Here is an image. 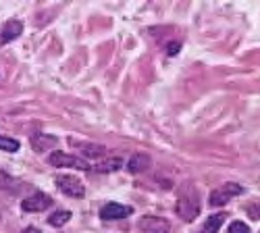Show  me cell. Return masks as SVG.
I'll use <instances>...</instances> for the list:
<instances>
[{
    "label": "cell",
    "instance_id": "cell-1",
    "mask_svg": "<svg viewBox=\"0 0 260 233\" xmlns=\"http://www.w3.org/2000/svg\"><path fill=\"white\" fill-rule=\"evenodd\" d=\"M175 210H177V215H179L185 223L193 221V219L198 217V213H200V202H198V196H196V194H193V196L183 194V196L177 200Z\"/></svg>",
    "mask_w": 260,
    "mask_h": 233
},
{
    "label": "cell",
    "instance_id": "cell-2",
    "mask_svg": "<svg viewBox=\"0 0 260 233\" xmlns=\"http://www.w3.org/2000/svg\"><path fill=\"white\" fill-rule=\"evenodd\" d=\"M244 192V187L242 185H237V183H225V185H221L219 189H214V192L210 194V206H223V204H227L233 196H240Z\"/></svg>",
    "mask_w": 260,
    "mask_h": 233
},
{
    "label": "cell",
    "instance_id": "cell-3",
    "mask_svg": "<svg viewBox=\"0 0 260 233\" xmlns=\"http://www.w3.org/2000/svg\"><path fill=\"white\" fill-rule=\"evenodd\" d=\"M56 187L60 189L62 194H67L71 198H83V194H85L83 183L73 175H60L56 179Z\"/></svg>",
    "mask_w": 260,
    "mask_h": 233
},
{
    "label": "cell",
    "instance_id": "cell-4",
    "mask_svg": "<svg viewBox=\"0 0 260 233\" xmlns=\"http://www.w3.org/2000/svg\"><path fill=\"white\" fill-rule=\"evenodd\" d=\"M48 160H50L52 167H69V169H79V171H90V164L83 158L64 154V152H54V154H50Z\"/></svg>",
    "mask_w": 260,
    "mask_h": 233
},
{
    "label": "cell",
    "instance_id": "cell-5",
    "mask_svg": "<svg viewBox=\"0 0 260 233\" xmlns=\"http://www.w3.org/2000/svg\"><path fill=\"white\" fill-rule=\"evenodd\" d=\"M50 206H52V198L42 194V192H36L34 196H29L21 202V208H23L25 213H44V210Z\"/></svg>",
    "mask_w": 260,
    "mask_h": 233
},
{
    "label": "cell",
    "instance_id": "cell-6",
    "mask_svg": "<svg viewBox=\"0 0 260 233\" xmlns=\"http://www.w3.org/2000/svg\"><path fill=\"white\" fill-rule=\"evenodd\" d=\"M134 213L132 206H125V204H119V202H108L100 208V217L104 221H117V219H125Z\"/></svg>",
    "mask_w": 260,
    "mask_h": 233
},
{
    "label": "cell",
    "instance_id": "cell-7",
    "mask_svg": "<svg viewBox=\"0 0 260 233\" xmlns=\"http://www.w3.org/2000/svg\"><path fill=\"white\" fill-rule=\"evenodd\" d=\"M21 34H23V23H21V21H17V19L7 21V23L0 27V46H5V44H9V42L17 40Z\"/></svg>",
    "mask_w": 260,
    "mask_h": 233
},
{
    "label": "cell",
    "instance_id": "cell-8",
    "mask_svg": "<svg viewBox=\"0 0 260 233\" xmlns=\"http://www.w3.org/2000/svg\"><path fill=\"white\" fill-rule=\"evenodd\" d=\"M140 229H142V233H169L171 225H169V221H165L160 217H144L140 221Z\"/></svg>",
    "mask_w": 260,
    "mask_h": 233
},
{
    "label": "cell",
    "instance_id": "cell-9",
    "mask_svg": "<svg viewBox=\"0 0 260 233\" xmlns=\"http://www.w3.org/2000/svg\"><path fill=\"white\" fill-rule=\"evenodd\" d=\"M58 144V138L54 136H46V134H36L31 138V148L36 152H44V150H50Z\"/></svg>",
    "mask_w": 260,
    "mask_h": 233
},
{
    "label": "cell",
    "instance_id": "cell-10",
    "mask_svg": "<svg viewBox=\"0 0 260 233\" xmlns=\"http://www.w3.org/2000/svg\"><path fill=\"white\" fill-rule=\"evenodd\" d=\"M150 164H152V160H150V156L140 152V154H134V156H132V160L127 162V169H129V173L138 175V173H144V171H148V169H150Z\"/></svg>",
    "mask_w": 260,
    "mask_h": 233
},
{
    "label": "cell",
    "instance_id": "cell-11",
    "mask_svg": "<svg viewBox=\"0 0 260 233\" xmlns=\"http://www.w3.org/2000/svg\"><path fill=\"white\" fill-rule=\"evenodd\" d=\"M225 217L227 215H223V213H219V215H212L204 225H202V231L200 233H216L219 231V227L223 225V221H225Z\"/></svg>",
    "mask_w": 260,
    "mask_h": 233
},
{
    "label": "cell",
    "instance_id": "cell-12",
    "mask_svg": "<svg viewBox=\"0 0 260 233\" xmlns=\"http://www.w3.org/2000/svg\"><path fill=\"white\" fill-rule=\"evenodd\" d=\"M123 158H111V160H104L96 167V171L98 173H113V171H119V169L123 167Z\"/></svg>",
    "mask_w": 260,
    "mask_h": 233
},
{
    "label": "cell",
    "instance_id": "cell-13",
    "mask_svg": "<svg viewBox=\"0 0 260 233\" xmlns=\"http://www.w3.org/2000/svg\"><path fill=\"white\" fill-rule=\"evenodd\" d=\"M71 221V213L69 210H58V213H54L52 217H48V223L52 227H62V225H67Z\"/></svg>",
    "mask_w": 260,
    "mask_h": 233
},
{
    "label": "cell",
    "instance_id": "cell-14",
    "mask_svg": "<svg viewBox=\"0 0 260 233\" xmlns=\"http://www.w3.org/2000/svg\"><path fill=\"white\" fill-rule=\"evenodd\" d=\"M79 148H83V154L85 156H94V158H98V156H102L104 152H106V148L104 146H96V144H79Z\"/></svg>",
    "mask_w": 260,
    "mask_h": 233
},
{
    "label": "cell",
    "instance_id": "cell-15",
    "mask_svg": "<svg viewBox=\"0 0 260 233\" xmlns=\"http://www.w3.org/2000/svg\"><path fill=\"white\" fill-rule=\"evenodd\" d=\"M0 150H5V152H17L19 150V142L15 138L0 136Z\"/></svg>",
    "mask_w": 260,
    "mask_h": 233
},
{
    "label": "cell",
    "instance_id": "cell-16",
    "mask_svg": "<svg viewBox=\"0 0 260 233\" xmlns=\"http://www.w3.org/2000/svg\"><path fill=\"white\" fill-rule=\"evenodd\" d=\"M229 233H250V227L246 223H242V221H233L229 225Z\"/></svg>",
    "mask_w": 260,
    "mask_h": 233
},
{
    "label": "cell",
    "instance_id": "cell-17",
    "mask_svg": "<svg viewBox=\"0 0 260 233\" xmlns=\"http://www.w3.org/2000/svg\"><path fill=\"white\" fill-rule=\"evenodd\" d=\"M248 215L252 219H260V200H256L252 206H248Z\"/></svg>",
    "mask_w": 260,
    "mask_h": 233
},
{
    "label": "cell",
    "instance_id": "cell-18",
    "mask_svg": "<svg viewBox=\"0 0 260 233\" xmlns=\"http://www.w3.org/2000/svg\"><path fill=\"white\" fill-rule=\"evenodd\" d=\"M179 48H181V44H179V42H171V44L167 46V52H169V56H175V54L179 52Z\"/></svg>",
    "mask_w": 260,
    "mask_h": 233
},
{
    "label": "cell",
    "instance_id": "cell-19",
    "mask_svg": "<svg viewBox=\"0 0 260 233\" xmlns=\"http://www.w3.org/2000/svg\"><path fill=\"white\" fill-rule=\"evenodd\" d=\"M21 233H40V229L38 227H27V229H23Z\"/></svg>",
    "mask_w": 260,
    "mask_h": 233
}]
</instances>
